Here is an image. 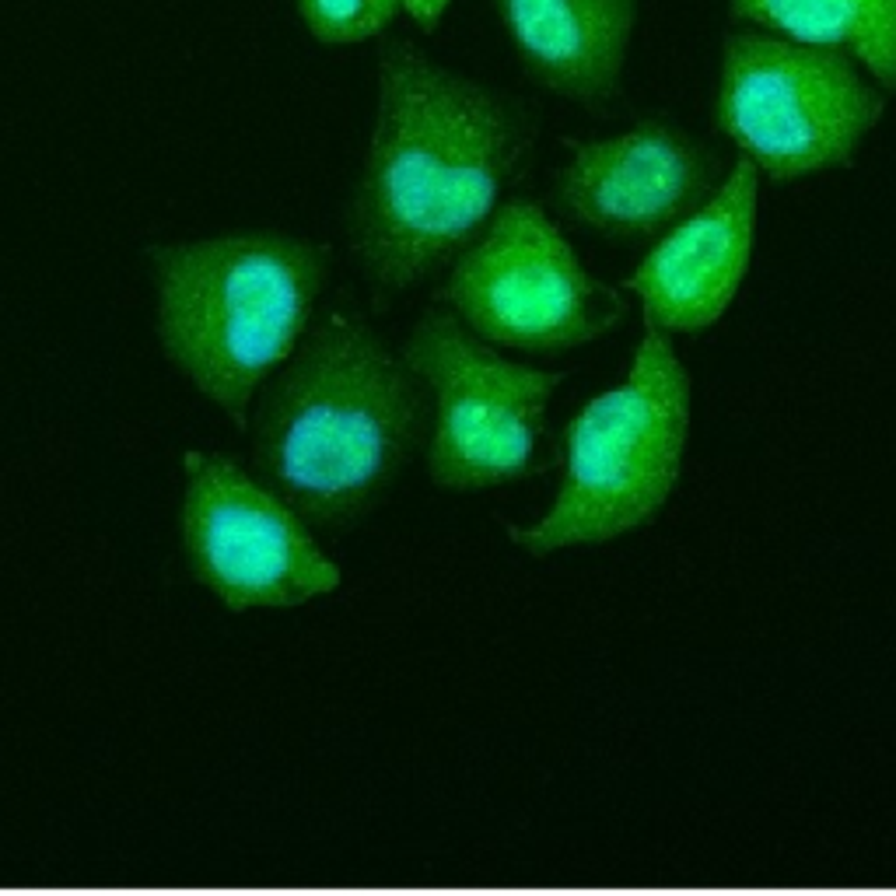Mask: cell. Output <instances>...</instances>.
Here are the masks:
<instances>
[{"label": "cell", "mask_w": 896, "mask_h": 896, "mask_svg": "<svg viewBox=\"0 0 896 896\" xmlns=\"http://www.w3.org/2000/svg\"><path fill=\"white\" fill-rule=\"evenodd\" d=\"M312 39L326 46H354L382 36L396 15L400 0H294Z\"/></svg>", "instance_id": "cell-13"}, {"label": "cell", "mask_w": 896, "mask_h": 896, "mask_svg": "<svg viewBox=\"0 0 896 896\" xmlns=\"http://www.w3.org/2000/svg\"><path fill=\"white\" fill-rule=\"evenodd\" d=\"M718 155L666 119L575 144L554 179V207L606 239H648L715 193Z\"/></svg>", "instance_id": "cell-9"}, {"label": "cell", "mask_w": 896, "mask_h": 896, "mask_svg": "<svg viewBox=\"0 0 896 896\" xmlns=\"http://www.w3.org/2000/svg\"><path fill=\"white\" fill-rule=\"evenodd\" d=\"M539 88L599 109L620 95L641 0H491Z\"/></svg>", "instance_id": "cell-11"}, {"label": "cell", "mask_w": 896, "mask_h": 896, "mask_svg": "<svg viewBox=\"0 0 896 896\" xmlns=\"http://www.w3.org/2000/svg\"><path fill=\"white\" fill-rule=\"evenodd\" d=\"M533 109L396 39L351 207V246L379 298L448 267L501 207L536 144Z\"/></svg>", "instance_id": "cell-1"}, {"label": "cell", "mask_w": 896, "mask_h": 896, "mask_svg": "<svg viewBox=\"0 0 896 896\" xmlns=\"http://www.w3.org/2000/svg\"><path fill=\"white\" fill-rule=\"evenodd\" d=\"M400 358L434 400L427 473L445 491H491L536 473L543 417L564 372L494 351L455 312H427Z\"/></svg>", "instance_id": "cell-6"}, {"label": "cell", "mask_w": 896, "mask_h": 896, "mask_svg": "<svg viewBox=\"0 0 896 896\" xmlns=\"http://www.w3.org/2000/svg\"><path fill=\"white\" fill-rule=\"evenodd\" d=\"M886 116V91L848 53L774 32H728L721 43L715 127L770 182L851 165Z\"/></svg>", "instance_id": "cell-5"}, {"label": "cell", "mask_w": 896, "mask_h": 896, "mask_svg": "<svg viewBox=\"0 0 896 896\" xmlns=\"http://www.w3.org/2000/svg\"><path fill=\"white\" fill-rule=\"evenodd\" d=\"M448 267L442 298L466 330L497 347L571 351L606 336L627 309L533 200L497 207Z\"/></svg>", "instance_id": "cell-7"}, {"label": "cell", "mask_w": 896, "mask_h": 896, "mask_svg": "<svg viewBox=\"0 0 896 896\" xmlns=\"http://www.w3.org/2000/svg\"><path fill=\"white\" fill-rule=\"evenodd\" d=\"M690 396V372L672 340L645 322L627 379L588 400L564 431L554 508L533 525H508V539L529 557H546L648 525L683 473Z\"/></svg>", "instance_id": "cell-4"}, {"label": "cell", "mask_w": 896, "mask_h": 896, "mask_svg": "<svg viewBox=\"0 0 896 896\" xmlns=\"http://www.w3.org/2000/svg\"><path fill=\"white\" fill-rule=\"evenodd\" d=\"M424 382L354 315L333 312L280 364L256 413V470L309 525L368 515L424 442Z\"/></svg>", "instance_id": "cell-2"}, {"label": "cell", "mask_w": 896, "mask_h": 896, "mask_svg": "<svg viewBox=\"0 0 896 896\" xmlns=\"http://www.w3.org/2000/svg\"><path fill=\"white\" fill-rule=\"evenodd\" d=\"M182 546L228 609H288L340 588L343 575L280 494L239 463L189 452Z\"/></svg>", "instance_id": "cell-8"}, {"label": "cell", "mask_w": 896, "mask_h": 896, "mask_svg": "<svg viewBox=\"0 0 896 896\" xmlns=\"http://www.w3.org/2000/svg\"><path fill=\"white\" fill-rule=\"evenodd\" d=\"M736 25L848 53L882 91H896V0H728Z\"/></svg>", "instance_id": "cell-12"}, {"label": "cell", "mask_w": 896, "mask_h": 896, "mask_svg": "<svg viewBox=\"0 0 896 896\" xmlns=\"http://www.w3.org/2000/svg\"><path fill=\"white\" fill-rule=\"evenodd\" d=\"M448 4H452V0H400V7H403L406 15L413 18V25L424 28V32H434V28L442 25Z\"/></svg>", "instance_id": "cell-14"}, {"label": "cell", "mask_w": 896, "mask_h": 896, "mask_svg": "<svg viewBox=\"0 0 896 896\" xmlns=\"http://www.w3.org/2000/svg\"><path fill=\"white\" fill-rule=\"evenodd\" d=\"M326 273V249L280 231L155 249L165 358L246 424L252 396L298 351Z\"/></svg>", "instance_id": "cell-3"}, {"label": "cell", "mask_w": 896, "mask_h": 896, "mask_svg": "<svg viewBox=\"0 0 896 896\" xmlns=\"http://www.w3.org/2000/svg\"><path fill=\"white\" fill-rule=\"evenodd\" d=\"M757 207L760 172L749 158H739L708 200L666 228L627 280L648 326L700 333L728 312L753 263Z\"/></svg>", "instance_id": "cell-10"}]
</instances>
